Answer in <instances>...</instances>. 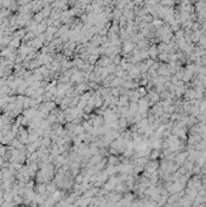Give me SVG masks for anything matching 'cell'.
Returning a JSON list of instances; mask_svg holds the SVG:
<instances>
[{
  "mask_svg": "<svg viewBox=\"0 0 206 207\" xmlns=\"http://www.w3.org/2000/svg\"><path fill=\"white\" fill-rule=\"evenodd\" d=\"M159 168V162L156 160H148L147 163L144 165V171H147L149 173H153Z\"/></svg>",
  "mask_w": 206,
  "mask_h": 207,
  "instance_id": "1",
  "label": "cell"
},
{
  "mask_svg": "<svg viewBox=\"0 0 206 207\" xmlns=\"http://www.w3.org/2000/svg\"><path fill=\"white\" fill-rule=\"evenodd\" d=\"M110 63H112V58L106 56V54H103V57H100L97 59V65H98V67H102V68H107Z\"/></svg>",
  "mask_w": 206,
  "mask_h": 207,
  "instance_id": "2",
  "label": "cell"
},
{
  "mask_svg": "<svg viewBox=\"0 0 206 207\" xmlns=\"http://www.w3.org/2000/svg\"><path fill=\"white\" fill-rule=\"evenodd\" d=\"M22 114H23L24 116H27V118H28V119L30 120V119H33V118L36 115V114H38V109H36V108H32V107H30V108H28V109H23Z\"/></svg>",
  "mask_w": 206,
  "mask_h": 207,
  "instance_id": "3",
  "label": "cell"
},
{
  "mask_svg": "<svg viewBox=\"0 0 206 207\" xmlns=\"http://www.w3.org/2000/svg\"><path fill=\"white\" fill-rule=\"evenodd\" d=\"M34 190L36 194H46L47 193V187H46V183H35V187Z\"/></svg>",
  "mask_w": 206,
  "mask_h": 207,
  "instance_id": "4",
  "label": "cell"
},
{
  "mask_svg": "<svg viewBox=\"0 0 206 207\" xmlns=\"http://www.w3.org/2000/svg\"><path fill=\"white\" fill-rule=\"evenodd\" d=\"M21 45H22V40H21L20 38H13V36H12L11 41H10V44H9V46L15 48V50H18V47Z\"/></svg>",
  "mask_w": 206,
  "mask_h": 207,
  "instance_id": "5",
  "label": "cell"
},
{
  "mask_svg": "<svg viewBox=\"0 0 206 207\" xmlns=\"http://www.w3.org/2000/svg\"><path fill=\"white\" fill-rule=\"evenodd\" d=\"M27 87H28V85L26 84V81H23L22 84H20V85H18L17 90H16V93H17V95H26Z\"/></svg>",
  "mask_w": 206,
  "mask_h": 207,
  "instance_id": "6",
  "label": "cell"
},
{
  "mask_svg": "<svg viewBox=\"0 0 206 207\" xmlns=\"http://www.w3.org/2000/svg\"><path fill=\"white\" fill-rule=\"evenodd\" d=\"M107 160L109 165H120V159L118 157V155H110Z\"/></svg>",
  "mask_w": 206,
  "mask_h": 207,
  "instance_id": "7",
  "label": "cell"
},
{
  "mask_svg": "<svg viewBox=\"0 0 206 207\" xmlns=\"http://www.w3.org/2000/svg\"><path fill=\"white\" fill-rule=\"evenodd\" d=\"M136 91L138 92L139 97H145V96H147V93H148L147 87H145V86H138L137 89H136Z\"/></svg>",
  "mask_w": 206,
  "mask_h": 207,
  "instance_id": "8",
  "label": "cell"
},
{
  "mask_svg": "<svg viewBox=\"0 0 206 207\" xmlns=\"http://www.w3.org/2000/svg\"><path fill=\"white\" fill-rule=\"evenodd\" d=\"M33 19L36 22V23H41V22L45 19V17H44V16H42V13H41L40 11H39V12H35V15L33 16Z\"/></svg>",
  "mask_w": 206,
  "mask_h": 207,
  "instance_id": "9",
  "label": "cell"
},
{
  "mask_svg": "<svg viewBox=\"0 0 206 207\" xmlns=\"http://www.w3.org/2000/svg\"><path fill=\"white\" fill-rule=\"evenodd\" d=\"M74 132H75V134H83V133H85L86 131H85V128H84V126L83 125H75V128H74Z\"/></svg>",
  "mask_w": 206,
  "mask_h": 207,
  "instance_id": "10",
  "label": "cell"
},
{
  "mask_svg": "<svg viewBox=\"0 0 206 207\" xmlns=\"http://www.w3.org/2000/svg\"><path fill=\"white\" fill-rule=\"evenodd\" d=\"M7 154V145H4V144H1L0 145V156H5Z\"/></svg>",
  "mask_w": 206,
  "mask_h": 207,
  "instance_id": "11",
  "label": "cell"
},
{
  "mask_svg": "<svg viewBox=\"0 0 206 207\" xmlns=\"http://www.w3.org/2000/svg\"><path fill=\"white\" fill-rule=\"evenodd\" d=\"M94 108H95V107H92V106H90V104H86V107L84 108V113H85V114H91L92 110H94Z\"/></svg>",
  "mask_w": 206,
  "mask_h": 207,
  "instance_id": "12",
  "label": "cell"
},
{
  "mask_svg": "<svg viewBox=\"0 0 206 207\" xmlns=\"http://www.w3.org/2000/svg\"><path fill=\"white\" fill-rule=\"evenodd\" d=\"M162 23H164L162 21H160V19H155V21H153V23H151V24L155 26L156 28H160V27L162 26Z\"/></svg>",
  "mask_w": 206,
  "mask_h": 207,
  "instance_id": "13",
  "label": "cell"
},
{
  "mask_svg": "<svg viewBox=\"0 0 206 207\" xmlns=\"http://www.w3.org/2000/svg\"><path fill=\"white\" fill-rule=\"evenodd\" d=\"M3 177H4V174H3L1 168H0V182H3Z\"/></svg>",
  "mask_w": 206,
  "mask_h": 207,
  "instance_id": "14",
  "label": "cell"
},
{
  "mask_svg": "<svg viewBox=\"0 0 206 207\" xmlns=\"http://www.w3.org/2000/svg\"><path fill=\"white\" fill-rule=\"evenodd\" d=\"M45 1H46V4H52V3H55L56 0H45Z\"/></svg>",
  "mask_w": 206,
  "mask_h": 207,
  "instance_id": "15",
  "label": "cell"
}]
</instances>
